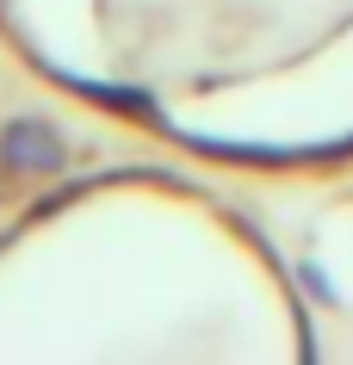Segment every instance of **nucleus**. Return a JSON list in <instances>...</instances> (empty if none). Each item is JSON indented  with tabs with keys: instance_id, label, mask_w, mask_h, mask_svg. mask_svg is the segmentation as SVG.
<instances>
[{
	"instance_id": "f257e3e1",
	"label": "nucleus",
	"mask_w": 353,
	"mask_h": 365,
	"mask_svg": "<svg viewBox=\"0 0 353 365\" xmlns=\"http://www.w3.org/2000/svg\"><path fill=\"white\" fill-rule=\"evenodd\" d=\"M0 155H6V168H19V173H56L62 168V136L50 124L19 118V124H6V136H0Z\"/></svg>"
}]
</instances>
